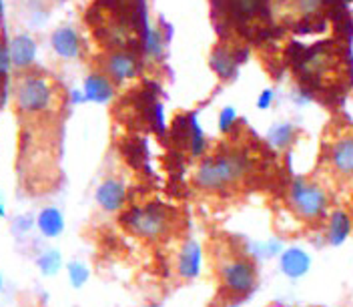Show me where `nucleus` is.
I'll return each mask as SVG.
<instances>
[{
  "label": "nucleus",
  "instance_id": "nucleus-1",
  "mask_svg": "<svg viewBox=\"0 0 353 307\" xmlns=\"http://www.w3.org/2000/svg\"><path fill=\"white\" fill-rule=\"evenodd\" d=\"M253 163L249 155L241 149H225L199 159L193 183L203 193L223 195L241 187L249 179Z\"/></svg>",
  "mask_w": 353,
  "mask_h": 307
},
{
  "label": "nucleus",
  "instance_id": "nucleus-9",
  "mask_svg": "<svg viewBox=\"0 0 353 307\" xmlns=\"http://www.w3.org/2000/svg\"><path fill=\"white\" fill-rule=\"evenodd\" d=\"M175 135L176 141L187 147V151L191 157L201 159L205 157V149H207V139H205V132L199 125L197 115H189V117H183L175 123Z\"/></svg>",
  "mask_w": 353,
  "mask_h": 307
},
{
  "label": "nucleus",
  "instance_id": "nucleus-2",
  "mask_svg": "<svg viewBox=\"0 0 353 307\" xmlns=\"http://www.w3.org/2000/svg\"><path fill=\"white\" fill-rule=\"evenodd\" d=\"M215 277L225 304H239L257 289L259 271L251 255L239 249H221L215 255Z\"/></svg>",
  "mask_w": 353,
  "mask_h": 307
},
{
  "label": "nucleus",
  "instance_id": "nucleus-23",
  "mask_svg": "<svg viewBox=\"0 0 353 307\" xmlns=\"http://www.w3.org/2000/svg\"><path fill=\"white\" fill-rule=\"evenodd\" d=\"M10 52H8V46H4V44H0V79H4L6 75H8V70H10Z\"/></svg>",
  "mask_w": 353,
  "mask_h": 307
},
{
  "label": "nucleus",
  "instance_id": "nucleus-24",
  "mask_svg": "<svg viewBox=\"0 0 353 307\" xmlns=\"http://www.w3.org/2000/svg\"><path fill=\"white\" fill-rule=\"evenodd\" d=\"M273 99H275V92L271 90V88H265L263 92L257 97V109L267 110L271 107V103H273Z\"/></svg>",
  "mask_w": 353,
  "mask_h": 307
},
{
  "label": "nucleus",
  "instance_id": "nucleus-5",
  "mask_svg": "<svg viewBox=\"0 0 353 307\" xmlns=\"http://www.w3.org/2000/svg\"><path fill=\"white\" fill-rule=\"evenodd\" d=\"M14 105L21 115L26 117H39L52 107L54 103V88L50 81L43 75L24 72L14 83Z\"/></svg>",
  "mask_w": 353,
  "mask_h": 307
},
{
  "label": "nucleus",
  "instance_id": "nucleus-27",
  "mask_svg": "<svg viewBox=\"0 0 353 307\" xmlns=\"http://www.w3.org/2000/svg\"><path fill=\"white\" fill-rule=\"evenodd\" d=\"M2 284H4V279H2V273H0V291H2Z\"/></svg>",
  "mask_w": 353,
  "mask_h": 307
},
{
  "label": "nucleus",
  "instance_id": "nucleus-20",
  "mask_svg": "<svg viewBox=\"0 0 353 307\" xmlns=\"http://www.w3.org/2000/svg\"><path fill=\"white\" fill-rule=\"evenodd\" d=\"M66 275H68L70 286L81 289L88 281V277H90V269H88V265L85 261L72 259V261L66 264Z\"/></svg>",
  "mask_w": 353,
  "mask_h": 307
},
{
  "label": "nucleus",
  "instance_id": "nucleus-25",
  "mask_svg": "<svg viewBox=\"0 0 353 307\" xmlns=\"http://www.w3.org/2000/svg\"><path fill=\"white\" fill-rule=\"evenodd\" d=\"M0 217L2 219H6L8 217V211H6V199L2 195V191H0Z\"/></svg>",
  "mask_w": 353,
  "mask_h": 307
},
{
  "label": "nucleus",
  "instance_id": "nucleus-19",
  "mask_svg": "<svg viewBox=\"0 0 353 307\" xmlns=\"http://www.w3.org/2000/svg\"><path fill=\"white\" fill-rule=\"evenodd\" d=\"M37 265H39L43 275L52 277L63 269V255L57 249H44L43 253L37 257Z\"/></svg>",
  "mask_w": 353,
  "mask_h": 307
},
{
  "label": "nucleus",
  "instance_id": "nucleus-10",
  "mask_svg": "<svg viewBox=\"0 0 353 307\" xmlns=\"http://www.w3.org/2000/svg\"><path fill=\"white\" fill-rule=\"evenodd\" d=\"M105 70H107V79L112 85H123L139 75V63L131 52H112Z\"/></svg>",
  "mask_w": 353,
  "mask_h": 307
},
{
  "label": "nucleus",
  "instance_id": "nucleus-21",
  "mask_svg": "<svg viewBox=\"0 0 353 307\" xmlns=\"http://www.w3.org/2000/svg\"><path fill=\"white\" fill-rule=\"evenodd\" d=\"M237 123V112L233 107H225L219 112V131L221 132H231V129Z\"/></svg>",
  "mask_w": 353,
  "mask_h": 307
},
{
  "label": "nucleus",
  "instance_id": "nucleus-7",
  "mask_svg": "<svg viewBox=\"0 0 353 307\" xmlns=\"http://www.w3.org/2000/svg\"><path fill=\"white\" fill-rule=\"evenodd\" d=\"M175 273L181 281H193L203 271V247L197 239L189 237L176 247L175 251Z\"/></svg>",
  "mask_w": 353,
  "mask_h": 307
},
{
  "label": "nucleus",
  "instance_id": "nucleus-3",
  "mask_svg": "<svg viewBox=\"0 0 353 307\" xmlns=\"http://www.w3.org/2000/svg\"><path fill=\"white\" fill-rule=\"evenodd\" d=\"M121 225L132 237L147 243H157L167 239L176 227V213L165 203L149 201L141 205H132L123 211Z\"/></svg>",
  "mask_w": 353,
  "mask_h": 307
},
{
  "label": "nucleus",
  "instance_id": "nucleus-22",
  "mask_svg": "<svg viewBox=\"0 0 353 307\" xmlns=\"http://www.w3.org/2000/svg\"><path fill=\"white\" fill-rule=\"evenodd\" d=\"M14 227H17L21 233H28L32 227H37V217H32L30 213H22V215H19L17 221H14Z\"/></svg>",
  "mask_w": 353,
  "mask_h": 307
},
{
  "label": "nucleus",
  "instance_id": "nucleus-11",
  "mask_svg": "<svg viewBox=\"0 0 353 307\" xmlns=\"http://www.w3.org/2000/svg\"><path fill=\"white\" fill-rule=\"evenodd\" d=\"M353 231L352 215L345 209H331L325 219V239L330 245H341L347 241Z\"/></svg>",
  "mask_w": 353,
  "mask_h": 307
},
{
  "label": "nucleus",
  "instance_id": "nucleus-18",
  "mask_svg": "<svg viewBox=\"0 0 353 307\" xmlns=\"http://www.w3.org/2000/svg\"><path fill=\"white\" fill-rule=\"evenodd\" d=\"M293 137H295V127H293V125H289V123L275 125V127H271L269 132H267V141H269V145H271L273 149H277V151H283V149H287V147L291 145Z\"/></svg>",
  "mask_w": 353,
  "mask_h": 307
},
{
  "label": "nucleus",
  "instance_id": "nucleus-6",
  "mask_svg": "<svg viewBox=\"0 0 353 307\" xmlns=\"http://www.w3.org/2000/svg\"><path fill=\"white\" fill-rule=\"evenodd\" d=\"M94 201H97L99 209L105 211V213H109V215L123 213L127 209L129 189H127V185H125L123 179H119V177H107L97 187Z\"/></svg>",
  "mask_w": 353,
  "mask_h": 307
},
{
  "label": "nucleus",
  "instance_id": "nucleus-4",
  "mask_svg": "<svg viewBox=\"0 0 353 307\" xmlns=\"http://www.w3.org/2000/svg\"><path fill=\"white\" fill-rule=\"evenodd\" d=\"M287 205L291 213L303 223H319L327 219L331 211L330 189L315 179L297 177L289 183Z\"/></svg>",
  "mask_w": 353,
  "mask_h": 307
},
{
  "label": "nucleus",
  "instance_id": "nucleus-13",
  "mask_svg": "<svg viewBox=\"0 0 353 307\" xmlns=\"http://www.w3.org/2000/svg\"><path fill=\"white\" fill-rule=\"evenodd\" d=\"M83 95H85V101L105 105L114 97V85L107 79V75L92 72L83 83Z\"/></svg>",
  "mask_w": 353,
  "mask_h": 307
},
{
  "label": "nucleus",
  "instance_id": "nucleus-15",
  "mask_svg": "<svg viewBox=\"0 0 353 307\" xmlns=\"http://www.w3.org/2000/svg\"><path fill=\"white\" fill-rule=\"evenodd\" d=\"M8 52H10V63L12 66H17L19 70H26L28 66L34 63V57H37V44L30 37L21 34L17 37L10 46H8Z\"/></svg>",
  "mask_w": 353,
  "mask_h": 307
},
{
  "label": "nucleus",
  "instance_id": "nucleus-14",
  "mask_svg": "<svg viewBox=\"0 0 353 307\" xmlns=\"http://www.w3.org/2000/svg\"><path fill=\"white\" fill-rule=\"evenodd\" d=\"M52 50L61 57V59H77L81 55V39L77 34L74 28L70 26H61L52 32Z\"/></svg>",
  "mask_w": 353,
  "mask_h": 307
},
{
  "label": "nucleus",
  "instance_id": "nucleus-12",
  "mask_svg": "<svg viewBox=\"0 0 353 307\" xmlns=\"http://www.w3.org/2000/svg\"><path fill=\"white\" fill-rule=\"evenodd\" d=\"M279 265H281V271L285 273L287 277L291 279H299L303 277L311 267V257L305 249L301 247H289L281 253L279 257Z\"/></svg>",
  "mask_w": 353,
  "mask_h": 307
},
{
  "label": "nucleus",
  "instance_id": "nucleus-28",
  "mask_svg": "<svg viewBox=\"0 0 353 307\" xmlns=\"http://www.w3.org/2000/svg\"><path fill=\"white\" fill-rule=\"evenodd\" d=\"M143 307H161V306H157V304H147V306H143Z\"/></svg>",
  "mask_w": 353,
  "mask_h": 307
},
{
  "label": "nucleus",
  "instance_id": "nucleus-17",
  "mask_svg": "<svg viewBox=\"0 0 353 307\" xmlns=\"http://www.w3.org/2000/svg\"><path fill=\"white\" fill-rule=\"evenodd\" d=\"M209 65L215 70V75L223 79V81H229L237 75V68H239V61L233 52L225 50V48H217L211 59H209Z\"/></svg>",
  "mask_w": 353,
  "mask_h": 307
},
{
  "label": "nucleus",
  "instance_id": "nucleus-16",
  "mask_svg": "<svg viewBox=\"0 0 353 307\" xmlns=\"http://www.w3.org/2000/svg\"><path fill=\"white\" fill-rule=\"evenodd\" d=\"M37 229L43 233L44 237L54 239L65 231V215L57 207H44L43 211L37 215Z\"/></svg>",
  "mask_w": 353,
  "mask_h": 307
},
{
  "label": "nucleus",
  "instance_id": "nucleus-26",
  "mask_svg": "<svg viewBox=\"0 0 353 307\" xmlns=\"http://www.w3.org/2000/svg\"><path fill=\"white\" fill-rule=\"evenodd\" d=\"M223 307H239V304H225Z\"/></svg>",
  "mask_w": 353,
  "mask_h": 307
},
{
  "label": "nucleus",
  "instance_id": "nucleus-8",
  "mask_svg": "<svg viewBox=\"0 0 353 307\" xmlns=\"http://www.w3.org/2000/svg\"><path fill=\"white\" fill-rule=\"evenodd\" d=\"M327 163L339 181H353V135H343L331 143Z\"/></svg>",
  "mask_w": 353,
  "mask_h": 307
}]
</instances>
